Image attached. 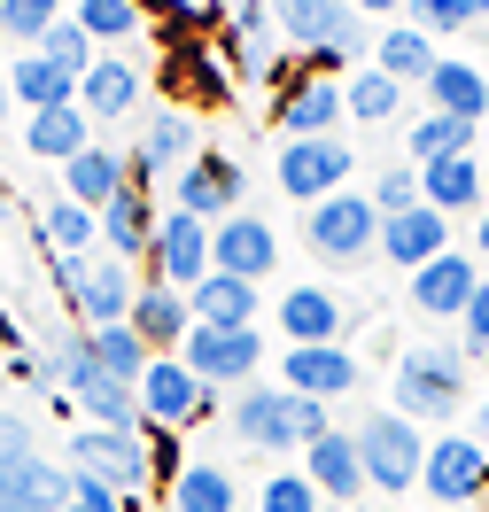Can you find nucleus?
Returning <instances> with one entry per match:
<instances>
[{
  "mask_svg": "<svg viewBox=\"0 0 489 512\" xmlns=\"http://www.w3.org/2000/svg\"><path fill=\"white\" fill-rule=\"evenodd\" d=\"M218 63H226L233 86H280V78H288V47H280V24H272V8H264V0L226 8Z\"/></svg>",
  "mask_w": 489,
  "mask_h": 512,
  "instance_id": "nucleus-5",
  "label": "nucleus"
},
{
  "mask_svg": "<svg viewBox=\"0 0 489 512\" xmlns=\"http://www.w3.org/2000/svg\"><path fill=\"white\" fill-rule=\"evenodd\" d=\"M350 171H358V148H350L342 132H326V140H280V163H272L280 194L303 202V210H319L326 194H342Z\"/></svg>",
  "mask_w": 489,
  "mask_h": 512,
  "instance_id": "nucleus-8",
  "label": "nucleus"
},
{
  "mask_svg": "<svg viewBox=\"0 0 489 512\" xmlns=\"http://www.w3.org/2000/svg\"><path fill=\"white\" fill-rule=\"evenodd\" d=\"M8 101H16L24 117H39V109H70V101H78V78L32 47V55H16V63H8Z\"/></svg>",
  "mask_w": 489,
  "mask_h": 512,
  "instance_id": "nucleus-30",
  "label": "nucleus"
},
{
  "mask_svg": "<svg viewBox=\"0 0 489 512\" xmlns=\"http://www.w3.org/2000/svg\"><path fill=\"white\" fill-rule=\"evenodd\" d=\"M466 350H451V342H412V350L396 357L389 373V412L412 419V427H451L458 412H466Z\"/></svg>",
  "mask_w": 489,
  "mask_h": 512,
  "instance_id": "nucleus-2",
  "label": "nucleus"
},
{
  "mask_svg": "<svg viewBox=\"0 0 489 512\" xmlns=\"http://www.w3.org/2000/svg\"><path fill=\"white\" fill-rule=\"evenodd\" d=\"M187 311H195V326H218V334H241V326H257V288L249 280H226V272H210L195 295H187Z\"/></svg>",
  "mask_w": 489,
  "mask_h": 512,
  "instance_id": "nucleus-33",
  "label": "nucleus"
},
{
  "mask_svg": "<svg viewBox=\"0 0 489 512\" xmlns=\"http://www.w3.org/2000/svg\"><path fill=\"white\" fill-rule=\"evenodd\" d=\"M24 148H32V163H70L94 148V125H86L78 101L70 109H39V117H24Z\"/></svg>",
  "mask_w": 489,
  "mask_h": 512,
  "instance_id": "nucleus-32",
  "label": "nucleus"
},
{
  "mask_svg": "<svg viewBox=\"0 0 489 512\" xmlns=\"http://www.w3.org/2000/svg\"><path fill=\"white\" fill-rule=\"evenodd\" d=\"M420 202L427 210H443V218H482V202H489V187H482V156H443V163H427L420 171Z\"/></svg>",
  "mask_w": 489,
  "mask_h": 512,
  "instance_id": "nucleus-28",
  "label": "nucleus"
},
{
  "mask_svg": "<svg viewBox=\"0 0 489 512\" xmlns=\"http://www.w3.org/2000/svg\"><path fill=\"white\" fill-rule=\"evenodd\" d=\"M443 249H451V218H443V210H427V202L381 225V256H389L404 280H412V272H427V264H435Z\"/></svg>",
  "mask_w": 489,
  "mask_h": 512,
  "instance_id": "nucleus-24",
  "label": "nucleus"
},
{
  "mask_svg": "<svg viewBox=\"0 0 489 512\" xmlns=\"http://www.w3.org/2000/svg\"><path fill=\"white\" fill-rule=\"evenodd\" d=\"M303 241L326 264H365L381 249V210L365 202V187H342V194H326L319 210H303Z\"/></svg>",
  "mask_w": 489,
  "mask_h": 512,
  "instance_id": "nucleus-7",
  "label": "nucleus"
},
{
  "mask_svg": "<svg viewBox=\"0 0 489 512\" xmlns=\"http://www.w3.org/2000/svg\"><path fill=\"white\" fill-rule=\"evenodd\" d=\"M350 435H358V458H365V489H381V497L420 489V474H427V435L412 427V419L373 412L365 427H350Z\"/></svg>",
  "mask_w": 489,
  "mask_h": 512,
  "instance_id": "nucleus-6",
  "label": "nucleus"
},
{
  "mask_svg": "<svg viewBox=\"0 0 489 512\" xmlns=\"http://www.w3.org/2000/svg\"><path fill=\"white\" fill-rule=\"evenodd\" d=\"M303 481L319 489L326 505H358L365 497V458H358V435H319V443L303 450Z\"/></svg>",
  "mask_w": 489,
  "mask_h": 512,
  "instance_id": "nucleus-23",
  "label": "nucleus"
},
{
  "mask_svg": "<svg viewBox=\"0 0 489 512\" xmlns=\"http://www.w3.org/2000/svg\"><path fill=\"white\" fill-rule=\"evenodd\" d=\"M466 365H489V280L474 288V303H466Z\"/></svg>",
  "mask_w": 489,
  "mask_h": 512,
  "instance_id": "nucleus-45",
  "label": "nucleus"
},
{
  "mask_svg": "<svg viewBox=\"0 0 489 512\" xmlns=\"http://www.w3.org/2000/svg\"><path fill=\"white\" fill-rule=\"evenodd\" d=\"M8 109H16V101H8V55H0V125H8Z\"/></svg>",
  "mask_w": 489,
  "mask_h": 512,
  "instance_id": "nucleus-50",
  "label": "nucleus"
},
{
  "mask_svg": "<svg viewBox=\"0 0 489 512\" xmlns=\"http://www.w3.org/2000/svg\"><path fill=\"white\" fill-rule=\"evenodd\" d=\"M0 373H8V381H24V388H55V381H47V357H39V350H16Z\"/></svg>",
  "mask_w": 489,
  "mask_h": 512,
  "instance_id": "nucleus-47",
  "label": "nucleus"
},
{
  "mask_svg": "<svg viewBox=\"0 0 489 512\" xmlns=\"http://www.w3.org/2000/svg\"><path fill=\"white\" fill-rule=\"evenodd\" d=\"M435 63H443V55H435V39L412 32V24H381V32H373V70H389L404 94H412V86H427V78H435Z\"/></svg>",
  "mask_w": 489,
  "mask_h": 512,
  "instance_id": "nucleus-31",
  "label": "nucleus"
},
{
  "mask_svg": "<svg viewBox=\"0 0 489 512\" xmlns=\"http://www.w3.org/2000/svg\"><path fill=\"white\" fill-rule=\"evenodd\" d=\"M148 280L195 295L202 280H210V225L187 218V210H163V218H156V241H148Z\"/></svg>",
  "mask_w": 489,
  "mask_h": 512,
  "instance_id": "nucleus-15",
  "label": "nucleus"
},
{
  "mask_svg": "<svg viewBox=\"0 0 489 512\" xmlns=\"http://www.w3.org/2000/svg\"><path fill=\"white\" fill-rule=\"evenodd\" d=\"M0 350H8V357H16V350H24V326H16V319H8V311H0Z\"/></svg>",
  "mask_w": 489,
  "mask_h": 512,
  "instance_id": "nucleus-48",
  "label": "nucleus"
},
{
  "mask_svg": "<svg viewBox=\"0 0 489 512\" xmlns=\"http://www.w3.org/2000/svg\"><path fill=\"white\" fill-rule=\"evenodd\" d=\"M148 101V70L132 63V55H101L86 78H78V109H86V125H117Z\"/></svg>",
  "mask_w": 489,
  "mask_h": 512,
  "instance_id": "nucleus-20",
  "label": "nucleus"
},
{
  "mask_svg": "<svg viewBox=\"0 0 489 512\" xmlns=\"http://www.w3.org/2000/svg\"><path fill=\"white\" fill-rule=\"evenodd\" d=\"M39 55H47V63H63L70 78H86V70L101 63V55H94V39L78 32V16H55V32L39 39Z\"/></svg>",
  "mask_w": 489,
  "mask_h": 512,
  "instance_id": "nucleus-43",
  "label": "nucleus"
},
{
  "mask_svg": "<svg viewBox=\"0 0 489 512\" xmlns=\"http://www.w3.org/2000/svg\"><path fill=\"white\" fill-rule=\"evenodd\" d=\"M482 187H489V148H482Z\"/></svg>",
  "mask_w": 489,
  "mask_h": 512,
  "instance_id": "nucleus-51",
  "label": "nucleus"
},
{
  "mask_svg": "<svg viewBox=\"0 0 489 512\" xmlns=\"http://www.w3.org/2000/svg\"><path fill=\"white\" fill-rule=\"evenodd\" d=\"M272 125H280V140H326L334 125H350L342 117V78L288 55V78L272 86Z\"/></svg>",
  "mask_w": 489,
  "mask_h": 512,
  "instance_id": "nucleus-9",
  "label": "nucleus"
},
{
  "mask_svg": "<svg viewBox=\"0 0 489 512\" xmlns=\"http://www.w3.org/2000/svg\"><path fill=\"white\" fill-rule=\"evenodd\" d=\"M163 497H171V512H233V505H241L233 474H226V466H210V458H187Z\"/></svg>",
  "mask_w": 489,
  "mask_h": 512,
  "instance_id": "nucleus-37",
  "label": "nucleus"
},
{
  "mask_svg": "<svg viewBox=\"0 0 489 512\" xmlns=\"http://www.w3.org/2000/svg\"><path fill=\"white\" fill-rule=\"evenodd\" d=\"M156 194L148 187H125L109 210H101V256H117V264H140L148 256V241H156Z\"/></svg>",
  "mask_w": 489,
  "mask_h": 512,
  "instance_id": "nucleus-25",
  "label": "nucleus"
},
{
  "mask_svg": "<svg viewBox=\"0 0 489 512\" xmlns=\"http://www.w3.org/2000/svg\"><path fill=\"white\" fill-rule=\"evenodd\" d=\"M32 225H39V241H47V256H94L101 249V218L78 210V202H63V194H55Z\"/></svg>",
  "mask_w": 489,
  "mask_h": 512,
  "instance_id": "nucleus-38",
  "label": "nucleus"
},
{
  "mask_svg": "<svg viewBox=\"0 0 489 512\" xmlns=\"http://www.w3.org/2000/svg\"><path fill=\"white\" fill-rule=\"evenodd\" d=\"M365 381V365L350 342H326V350H280V388L288 396H311V404H334Z\"/></svg>",
  "mask_w": 489,
  "mask_h": 512,
  "instance_id": "nucleus-18",
  "label": "nucleus"
},
{
  "mask_svg": "<svg viewBox=\"0 0 489 512\" xmlns=\"http://www.w3.org/2000/svg\"><path fill=\"white\" fill-rule=\"evenodd\" d=\"M233 435L257 450H311L319 435H334V419H326V404H311V396H288L280 381H249L241 396L226 404Z\"/></svg>",
  "mask_w": 489,
  "mask_h": 512,
  "instance_id": "nucleus-3",
  "label": "nucleus"
},
{
  "mask_svg": "<svg viewBox=\"0 0 489 512\" xmlns=\"http://www.w3.org/2000/svg\"><path fill=\"white\" fill-rule=\"evenodd\" d=\"M55 16H63L55 0H0V39H16V47L32 55L39 39L55 32Z\"/></svg>",
  "mask_w": 489,
  "mask_h": 512,
  "instance_id": "nucleus-41",
  "label": "nucleus"
},
{
  "mask_svg": "<svg viewBox=\"0 0 489 512\" xmlns=\"http://www.w3.org/2000/svg\"><path fill=\"white\" fill-rule=\"evenodd\" d=\"M70 16H78V32L94 39V47H109V39H140V32H148V16H140L132 0H78Z\"/></svg>",
  "mask_w": 489,
  "mask_h": 512,
  "instance_id": "nucleus-40",
  "label": "nucleus"
},
{
  "mask_svg": "<svg viewBox=\"0 0 489 512\" xmlns=\"http://www.w3.org/2000/svg\"><path fill=\"white\" fill-rule=\"evenodd\" d=\"M272 264H280V233H272L257 210H233L226 225H210V272L264 288V280H272Z\"/></svg>",
  "mask_w": 489,
  "mask_h": 512,
  "instance_id": "nucleus-17",
  "label": "nucleus"
},
{
  "mask_svg": "<svg viewBox=\"0 0 489 512\" xmlns=\"http://www.w3.org/2000/svg\"><path fill=\"white\" fill-rule=\"evenodd\" d=\"M474 288H482V264H474V249H443L427 272H412V311L420 319H466V303H474Z\"/></svg>",
  "mask_w": 489,
  "mask_h": 512,
  "instance_id": "nucleus-19",
  "label": "nucleus"
},
{
  "mask_svg": "<svg viewBox=\"0 0 489 512\" xmlns=\"http://www.w3.org/2000/svg\"><path fill=\"white\" fill-rule=\"evenodd\" d=\"M365 202L381 210V225L404 218V210H420V171H412V163H389V171H381V179L365 187Z\"/></svg>",
  "mask_w": 489,
  "mask_h": 512,
  "instance_id": "nucleus-42",
  "label": "nucleus"
},
{
  "mask_svg": "<svg viewBox=\"0 0 489 512\" xmlns=\"http://www.w3.org/2000/svg\"><path fill=\"white\" fill-rule=\"evenodd\" d=\"M171 86L195 101V109H226L233 78L218 63V39H171Z\"/></svg>",
  "mask_w": 489,
  "mask_h": 512,
  "instance_id": "nucleus-27",
  "label": "nucleus"
},
{
  "mask_svg": "<svg viewBox=\"0 0 489 512\" xmlns=\"http://www.w3.org/2000/svg\"><path fill=\"white\" fill-rule=\"evenodd\" d=\"M125 194V148H109V140H94L86 156H70L63 163V202H78V210H109Z\"/></svg>",
  "mask_w": 489,
  "mask_h": 512,
  "instance_id": "nucleus-26",
  "label": "nucleus"
},
{
  "mask_svg": "<svg viewBox=\"0 0 489 512\" xmlns=\"http://www.w3.org/2000/svg\"><path fill=\"white\" fill-rule=\"evenodd\" d=\"M474 140H482V125H458L443 109H427V117L404 125V163L427 171V163H443V156H474Z\"/></svg>",
  "mask_w": 489,
  "mask_h": 512,
  "instance_id": "nucleus-35",
  "label": "nucleus"
},
{
  "mask_svg": "<svg viewBox=\"0 0 489 512\" xmlns=\"http://www.w3.org/2000/svg\"><path fill=\"white\" fill-rule=\"evenodd\" d=\"M420 489L435 497V512H466L474 497H489V443L482 435H427V474Z\"/></svg>",
  "mask_w": 489,
  "mask_h": 512,
  "instance_id": "nucleus-12",
  "label": "nucleus"
},
{
  "mask_svg": "<svg viewBox=\"0 0 489 512\" xmlns=\"http://www.w3.org/2000/svg\"><path fill=\"white\" fill-rule=\"evenodd\" d=\"M342 117H350V125H396V117H404V86L373 63L350 70V78H342Z\"/></svg>",
  "mask_w": 489,
  "mask_h": 512,
  "instance_id": "nucleus-36",
  "label": "nucleus"
},
{
  "mask_svg": "<svg viewBox=\"0 0 489 512\" xmlns=\"http://www.w3.org/2000/svg\"><path fill=\"white\" fill-rule=\"evenodd\" d=\"M78 342H86V357H94V373H101V381L140 388V373L156 365V357H148V342H140L132 326H78Z\"/></svg>",
  "mask_w": 489,
  "mask_h": 512,
  "instance_id": "nucleus-34",
  "label": "nucleus"
},
{
  "mask_svg": "<svg viewBox=\"0 0 489 512\" xmlns=\"http://www.w3.org/2000/svg\"><path fill=\"white\" fill-rule=\"evenodd\" d=\"M132 334L148 342V357H179V342L195 334V311H187V295L163 288V280H140V295H132Z\"/></svg>",
  "mask_w": 489,
  "mask_h": 512,
  "instance_id": "nucleus-22",
  "label": "nucleus"
},
{
  "mask_svg": "<svg viewBox=\"0 0 489 512\" xmlns=\"http://www.w3.org/2000/svg\"><path fill=\"white\" fill-rule=\"evenodd\" d=\"M272 24H280V47L295 63L326 70V78H350V70L373 63V24L350 0H280Z\"/></svg>",
  "mask_w": 489,
  "mask_h": 512,
  "instance_id": "nucleus-1",
  "label": "nucleus"
},
{
  "mask_svg": "<svg viewBox=\"0 0 489 512\" xmlns=\"http://www.w3.org/2000/svg\"><path fill=\"white\" fill-rule=\"evenodd\" d=\"M241 194H249L241 163H233L226 148H202V156L171 179V210H187V218H202V225H226L233 210H241Z\"/></svg>",
  "mask_w": 489,
  "mask_h": 512,
  "instance_id": "nucleus-16",
  "label": "nucleus"
},
{
  "mask_svg": "<svg viewBox=\"0 0 489 512\" xmlns=\"http://www.w3.org/2000/svg\"><path fill=\"white\" fill-rule=\"evenodd\" d=\"M63 512H125V497L101 489V481H86V474H70V505Z\"/></svg>",
  "mask_w": 489,
  "mask_h": 512,
  "instance_id": "nucleus-46",
  "label": "nucleus"
},
{
  "mask_svg": "<svg viewBox=\"0 0 489 512\" xmlns=\"http://www.w3.org/2000/svg\"><path fill=\"white\" fill-rule=\"evenodd\" d=\"M427 101H435L443 117H458V125H482L489 117V70L466 63V55H443L435 78H427Z\"/></svg>",
  "mask_w": 489,
  "mask_h": 512,
  "instance_id": "nucleus-29",
  "label": "nucleus"
},
{
  "mask_svg": "<svg viewBox=\"0 0 489 512\" xmlns=\"http://www.w3.org/2000/svg\"><path fill=\"white\" fill-rule=\"evenodd\" d=\"M319 505H326V497L303 481V466H295V474H272L257 489V512H319Z\"/></svg>",
  "mask_w": 489,
  "mask_h": 512,
  "instance_id": "nucleus-44",
  "label": "nucleus"
},
{
  "mask_svg": "<svg viewBox=\"0 0 489 512\" xmlns=\"http://www.w3.org/2000/svg\"><path fill=\"white\" fill-rule=\"evenodd\" d=\"M63 466L70 474H86V481H101V489H117V497H140L148 489V435H109V427H78L63 443Z\"/></svg>",
  "mask_w": 489,
  "mask_h": 512,
  "instance_id": "nucleus-10",
  "label": "nucleus"
},
{
  "mask_svg": "<svg viewBox=\"0 0 489 512\" xmlns=\"http://www.w3.org/2000/svg\"><path fill=\"white\" fill-rule=\"evenodd\" d=\"M179 365H187L202 388H249L264 373V334H257V326H241V334L195 326V334L179 342Z\"/></svg>",
  "mask_w": 489,
  "mask_h": 512,
  "instance_id": "nucleus-14",
  "label": "nucleus"
},
{
  "mask_svg": "<svg viewBox=\"0 0 489 512\" xmlns=\"http://www.w3.org/2000/svg\"><path fill=\"white\" fill-rule=\"evenodd\" d=\"M195 156H202V140H195V109H187V101H163L156 117L140 125V140L125 148V187H148V194H156L163 171L179 179V171H187Z\"/></svg>",
  "mask_w": 489,
  "mask_h": 512,
  "instance_id": "nucleus-11",
  "label": "nucleus"
},
{
  "mask_svg": "<svg viewBox=\"0 0 489 512\" xmlns=\"http://www.w3.org/2000/svg\"><path fill=\"white\" fill-rule=\"evenodd\" d=\"M404 24L427 39L443 32H474V24H489V0H404Z\"/></svg>",
  "mask_w": 489,
  "mask_h": 512,
  "instance_id": "nucleus-39",
  "label": "nucleus"
},
{
  "mask_svg": "<svg viewBox=\"0 0 489 512\" xmlns=\"http://www.w3.org/2000/svg\"><path fill=\"white\" fill-rule=\"evenodd\" d=\"M218 412V388H202L179 357H156L148 373H140V427H156V435H187L202 419Z\"/></svg>",
  "mask_w": 489,
  "mask_h": 512,
  "instance_id": "nucleus-13",
  "label": "nucleus"
},
{
  "mask_svg": "<svg viewBox=\"0 0 489 512\" xmlns=\"http://www.w3.org/2000/svg\"><path fill=\"white\" fill-rule=\"evenodd\" d=\"M47 280L63 288V311L78 326H125L132 319V295H140V280H132V264H117V256H47Z\"/></svg>",
  "mask_w": 489,
  "mask_h": 512,
  "instance_id": "nucleus-4",
  "label": "nucleus"
},
{
  "mask_svg": "<svg viewBox=\"0 0 489 512\" xmlns=\"http://www.w3.org/2000/svg\"><path fill=\"white\" fill-rule=\"evenodd\" d=\"M482 443H489V419H482Z\"/></svg>",
  "mask_w": 489,
  "mask_h": 512,
  "instance_id": "nucleus-52",
  "label": "nucleus"
},
{
  "mask_svg": "<svg viewBox=\"0 0 489 512\" xmlns=\"http://www.w3.org/2000/svg\"><path fill=\"white\" fill-rule=\"evenodd\" d=\"M474 264H489V202H482V218H474Z\"/></svg>",
  "mask_w": 489,
  "mask_h": 512,
  "instance_id": "nucleus-49",
  "label": "nucleus"
},
{
  "mask_svg": "<svg viewBox=\"0 0 489 512\" xmlns=\"http://www.w3.org/2000/svg\"><path fill=\"white\" fill-rule=\"evenodd\" d=\"M280 334H288V350H326V342L350 334V303L334 288H288L280 295Z\"/></svg>",
  "mask_w": 489,
  "mask_h": 512,
  "instance_id": "nucleus-21",
  "label": "nucleus"
}]
</instances>
